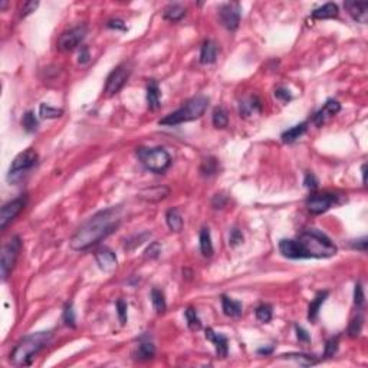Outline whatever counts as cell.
Here are the masks:
<instances>
[{
  "label": "cell",
  "instance_id": "47",
  "mask_svg": "<svg viewBox=\"0 0 368 368\" xmlns=\"http://www.w3.org/2000/svg\"><path fill=\"white\" fill-rule=\"evenodd\" d=\"M318 179H316L315 176L312 173H308L307 176H305V179H304V186L307 188H309V190H315V188H318Z\"/></svg>",
  "mask_w": 368,
  "mask_h": 368
},
{
  "label": "cell",
  "instance_id": "31",
  "mask_svg": "<svg viewBox=\"0 0 368 368\" xmlns=\"http://www.w3.org/2000/svg\"><path fill=\"white\" fill-rule=\"evenodd\" d=\"M151 302H153V307H154L157 314H164L165 308H167L164 293L161 292L160 289H157V288H154L151 291Z\"/></svg>",
  "mask_w": 368,
  "mask_h": 368
},
{
  "label": "cell",
  "instance_id": "6",
  "mask_svg": "<svg viewBox=\"0 0 368 368\" xmlns=\"http://www.w3.org/2000/svg\"><path fill=\"white\" fill-rule=\"evenodd\" d=\"M38 153L32 148H28V150L22 151L20 154H17L15 157V160L12 161V164L9 167L8 171V181L12 184L15 183H19L25 177V174L30 171L36 163H38Z\"/></svg>",
  "mask_w": 368,
  "mask_h": 368
},
{
  "label": "cell",
  "instance_id": "40",
  "mask_svg": "<svg viewBox=\"0 0 368 368\" xmlns=\"http://www.w3.org/2000/svg\"><path fill=\"white\" fill-rule=\"evenodd\" d=\"M161 250H163L161 245L158 242H153L150 246L144 250V257L145 259H157L160 253H161Z\"/></svg>",
  "mask_w": 368,
  "mask_h": 368
},
{
  "label": "cell",
  "instance_id": "43",
  "mask_svg": "<svg viewBox=\"0 0 368 368\" xmlns=\"http://www.w3.org/2000/svg\"><path fill=\"white\" fill-rule=\"evenodd\" d=\"M364 300H365V295H364V288L361 285L360 282L355 284V289H354V304L361 308L364 305Z\"/></svg>",
  "mask_w": 368,
  "mask_h": 368
},
{
  "label": "cell",
  "instance_id": "50",
  "mask_svg": "<svg viewBox=\"0 0 368 368\" xmlns=\"http://www.w3.org/2000/svg\"><path fill=\"white\" fill-rule=\"evenodd\" d=\"M91 59V55H90V49L86 48V46H82L81 48V52L78 55V63H81V65H85V63H88Z\"/></svg>",
  "mask_w": 368,
  "mask_h": 368
},
{
  "label": "cell",
  "instance_id": "17",
  "mask_svg": "<svg viewBox=\"0 0 368 368\" xmlns=\"http://www.w3.org/2000/svg\"><path fill=\"white\" fill-rule=\"evenodd\" d=\"M206 338L214 344L216 353H218L220 358H226L227 357V354H229V341H227V338L223 334H219V332H214L211 328H207L206 330Z\"/></svg>",
  "mask_w": 368,
  "mask_h": 368
},
{
  "label": "cell",
  "instance_id": "36",
  "mask_svg": "<svg viewBox=\"0 0 368 368\" xmlns=\"http://www.w3.org/2000/svg\"><path fill=\"white\" fill-rule=\"evenodd\" d=\"M255 314H256V319H257L259 322L268 323V322H271L272 315H273V311H272L271 305H268V304H263V305H261V307H257V308H256Z\"/></svg>",
  "mask_w": 368,
  "mask_h": 368
},
{
  "label": "cell",
  "instance_id": "4",
  "mask_svg": "<svg viewBox=\"0 0 368 368\" xmlns=\"http://www.w3.org/2000/svg\"><path fill=\"white\" fill-rule=\"evenodd\" d=\"M207 106H209V98L204 95H197V97L186 101V104H183V106L179 108L177 111L165 115L164 118L158 121V124L165 125V127H176L183 122L197 120L203 115Z\"/></svg>",
  "mask_w": 368,
  "mask_h": 368
},
{
  "label": "cell",
  "instance_id": "20",
  "mask_svg": "<svg viewBox=\"0 0 368 368\" xmlns=\"http://www.w3.org/2000/svg\"><path fill=\"white\" fill-rule=\"evenodd\" d=\"M165 222H167V226H168V229L171 232L179 233L183 230L184 222H183V216H181L179 209L173 207V209L167 210V213H165Z\"/></svg>",
  "mask_w": 368,
  "mask_h": 368
},
{
  "label": "cell",
  "instance_id": "41",
  "mask_svg": "<svg viewBox=\"0 0 368 368\" xmlns=\"http://www.w3.org/2000/svg\"><path fill=\"white\" fill-rule=\"evenodd\" d=\"M338 351V338L335 337V338H330L327 341V344H325V351H323V357H327V358H331V357H334L335 354Z\"/></svg>",
  "mask_w": 368,
  "mask_h": 368
},
{
  "label": "cell",
  "instance_id": "34",
  "mask_svg": "<svg viewBox=\"0 0 368 368\" xmlns=\"http://www.w3.org/2000/svg\"><path fill=\"white\" fill-rule=\"evenodd\" d=\"M184 316H186V319H187V325L190 330L199 331L202 328V321H200L199 314H197V311H196L194 308L188 307V308L184 311Z\"/></svg>",
  "mask_w": 368,
  "mask_h": 368
},
{
  "label": "cell",
  "instance_id": "13",
  "mask_svg": "<svg viewBox=\"0 0 368 368\" xmlns=\"http://www.w3.org/2000/svg\"><path fill=\"white\" fill-rule=\"evenodd\" d=\"M95 261H97L99 269L104 272H114L117 269V266H118L117 256H115V253L111 249L108 248L98 249L97 252H95Z\"/></svg>",
  "mask_w": 368,
  "mask_h": 368
},
{
  "label": "cell",
  "instance_id": "37",
  "mask_svg": "<svg viewBox=\"0 0 368 368\" xmlns=\"http://www.w3.org/2000/svg\"><path fill=\"white\" fill-rule=\"evenodd\" d=\"M362 325H364V318H362V315L358 314V315L355 316L353 321L350 322V327H348V335H350L351 338H357V337L361 334Z\"/></svg>",
  "mask_w": 368,
  "mask_h": 368
},
{
  "label": "cell",
  "instance_id": "42",
  "mask_svg": "<svg viewBox=\"0 0 368 368\" xmlns=\"http://www.w3.org/2000/svg\"><path fill=\"white\" fill-rule=\"evenodd\" d=\"M117 315H118V319H120L121 325H125L127 323L128 315H127V304L124 302L122 299L117 300Z\"/></svg>",
  "mask_w": 368,
  "mask_h": 368
},
{
  "label": "cell",
  "instance_id": "28",
  "mask_svg": "<svg viewBox=\"0 0 368 368\" xmlns=\"http://www.w3.org/2000/svg\"><path fill=\"white\" fill-rule=\"evenodd\" d=\"M200 252L206 257H210L213 255V243H211V234L209 227H203L200 230Z\"/></svg>",
  "mask_w": 368,
  "mask_h": 368
},
{
  "label": "cell",
  "instance_id": "51",
  "mask_svg": "<svg viewBox=\"0 0 368 368\" xmlns=\"http://www.w3.org/2000/svg\"><path fill=\"white\" fill-rule=\"evenodd\" d=\"M353 248L357 249V250H361V252H367V245H368V239L367 237H362V239H358V241H354Z\"/></svg>",
  "mask_w": 368,
  "mask_h": 368
},
{
  "label": "cell",
  "instance_id": "35",
  "mask_svg": "<svg viewBox=\"0 0 368 368\" xmlns=\"http://www.w3.org/2000/svg\"><path fill=\"white\" fill-rule=\"evenodd\" d=\"M39 121L36 118V115L32 113V111H28V113L23 115L22 118V127L25 128L26 133H35L38 129Z\"/></svg>",
  "mask_w": 368,
  "mask_h": 368
},
{
  "label": "cell",
  "instance_id": "48",
  "mask_svg": "<svg viewBox=\"0 0 368 368\" xmlns=\"http://www.w3.org/2000/svg\"><path fill=\"white\" fill-rule=\"evenodd\" d=\"M295 331H296V338L299 339L300 342H309L311 337H309V332L305 328H302L299 325H295Z\"/></svg>",
  "mask_w": 368,
  "mask_h": 368
},
{
  "label": "cell",
  "instance_id": "18",
  "mask_svg": "<svg viewBox=\"0 0 368 368\" xmlns=\"http://www.w3.org/2000/svg\"><path fill=\"white\" fill-rule=\"evenodd\" d=\"M218 52L219 48L213 40H210V39L204 40L203 45H202V49H200V62H202L203 65L214 63L216 59H218Z\"/></svg>",
  "mask_w": 368,
  "mask_h": 368
},
{
  "label": "cell",
  "instance_id": "3",
  "mask_svg": "<svg viewBox=\"0 0 368 368\" xmlns=\"http://www.w3.org/2000/svg\"><path fill=\"white\" fill-rule=\"evenodd\" d=\"M52 337V331H42V332H35L23 337L10 353L12 364L16 367L29 365L32 360L35 358V355L40 353L51 342Z\"/></svg>",
  "mask_w": 368,
  "mask_h": 368
},
{
  "label": "cell",
  "instance_id": "24",
  "mask_svg": "<svg viewBox=\"0 0 368 368\" xmlns=\"http://www.w3.org/2000/svg\"><path fill=\"white\" fill-rule=\"evenodd\" d=\"M339 13L338 6L335 3H327L323 5L321 8L315 9L312 12V17L314 19H318V20H323V19H334L337 17Z\"/></svg>",
  "mask_w": 368,
  "mask_h": 368
},
{
  "label": "cell",
  "instance_id": "26",
  "mask_svg": "<svg viewBox=\"0 0 368 368\" xmlns=\"http://www.w3.org/2000/svg\"><path fill=\"white\" fill-rule=\"evenodd\" d=\"M222 308H223L225 315H227V316L236 318V316L242 315V304L241 302L232 299V298H229V296H226V295H223V296H222Z\"/></svg>",
  "mask_w": 368,
  "mask_h": 368
},
{
  "label": "cell",
  "instance_id": "16",
  "mask_svg": "<svg viewBox=\"0 0 368 368\" xmlns=\"http://www.w3.org/2000/svg\"><path fill=\"white\" fill-rule=\"evenodd\" d=\"M344 8L355 22L367 23L368 20V3H360V2H345Z\"/></svg>",
  "mask_w": 368,
  "mask_h": 368
},
{
  "label": "cell",
  "instance_id": "39",
  "mask_svg": "<svg viewBox=\"0 0 368 368\" xmlns=\"http://www.w3.org/2000/svg\"><path fill=\"white\" fill-rule=\"evenodd\" d=\"M150 237V233H141V234H136V236H133V237H129L125 241V245H124V248L127 249V250H133L134 248L137 246H140L143 242H145V239H148Z\"/></svg>",
  "mask_w": 368,
  "mask_h": 368
},
{
  "label": "cell",
  "instance_id": "45",
  "mask_svg": "<svg viewBox=\"0 0 368 368\" xmlns=\"http://www.w3.org/2000/svg\"><path fill=\"white\" fill-rule=\"evenodd\" d=\"M275 98L279 99V101H282V102H289L291 99H292V94L289 92V90H286L284 86H279L275 90Z\"/></svg>",
  "mask_w": 368,
  "mask_h": 368
},
{
  "label": "cell",
  "instance_id": "53",
  "mask_svg": "<svg viewBox=\"0 0 368 368\" xmlns=\"http://www.w3.org/2000/svg\"><path fill=\"white\" fill-rule=\"evenodd\" d=\"M273 353V347H268V348H259L257 350V354L259 355H269V354Z\"/></svg>",
  "mask_w": 368,
  "mask_h": 368
},
{
  "label": "cell",
  "instance_id": "27",
  "mask_svg": "<svg viewBox=\"0 0 368 368\" xmlns=\"http://www.w3.org/2000/svg\"><path fill=\"white\" fill-rule=\"evenodd\" d=\"M186 15V9L181 6L180 3H171L164 9V16L165 20H170V22H179Z\"/></svg>",
  "mask_w": 368,
  "mask_h": 368
},
{
  "label": "cell",
  "instance_id": "33",
  "mask_svg": "<svg viewBox=\"0 0 368 368\" xmlns=\"http://www.w3.org/2000/svg\"><path fill=\"white\" fill-rule=\"evenodd\" d=\"M39 115L45 120H55L63 115V111L60 108H53L49 104H40L39 105Z\"/></svg>",
  "mask_w": 368,
  "mask_h": 368
},
{
  "label": "cell",
  "instance_id": "14",
  "mask_svg": "<svg viewBox=\"0 0 368 368\" xmlns=\"http://www.w3.org/2000/svg\"><path fill=\"white\" fill-rule=\"evenodd\" d=\"M168 194H170V188L167 186H153V187L143 188L138 193V199H141L147 203H158V202L164 200Z\"/></svg>",
  "mask_w": 368,
  "mask_h": 368
},
{
  "label": "cell",
  "instance_id": "21",
  "mask_svg": "<svg viewBox=\"0 0 368 368\" xmlns=\"http://www.w3.org/2000/svg\"><path fill=\"white\" fill-rule=\"evenodd\" d=\"M327 298H328V292H327V291L316 293L315 298H314V299H312V302L309 304V308H308L309 322H315L316 319H318V315H319V309H321V307L323 305V302L327 300Z\"/></svg>",
  "mask_w": 368,
  "mask_h": 368
},
{
  "label": "cell",
  "instance_id": "29",
  "mask_svg": "<svg viewBox=\"0 0 368 368\" xmlns=\"http://www.w3.org/2000/svg\"><path fill=\"white\" fill-rule=\"evenodd\" d=\"M156 354V347L153 342L150 341H144V342H140V345L137 348L136 351V358L141 361L145 360H151Z\"/></svg>",
  "mask_w": 368,
  "mask_h": 368
},
{
  "label": "cell",
  "instance_id": "23",
  "mask_svg": "<svg viewBox=\"0 0 368 368\" xmlns=\"http://www.w3.org/2000/svg\"><path fill=\"white\" fill-rule=\"evenodd\" d=\"M307 128H308V122H300L298 125H295V127L286 129L285 133H282L280 138H282V141L285 144H292L295 143L299 137H302L305 134Z\"/></svg>",
  "mask_w": 368,
  "mask_h": 368
},
{
  "label": "cell",
  "instance_id": "30",
  "mask_svg": "<svg viewBox=\"0 0 368 368\" xmlns=\"http://www.w3.org/2000/svg\"><path fill=\"white\" fill-rule=\"evenodd\" d=\"M219 171V161L214 157H209L204 160L200 165V174L203 177H211Z\"/></svg>",
  "mask_w": 368,
  "mask_h": 368
},
{
  "label": "cell",
  "instance_id": "46",
  "mask_svg": "<svg viewBox=\"0 0 368 368\" xmlns=\"http://www.w3.org/2000/svg\"><path fill=\"white\" fill-rule=\"evenodd\" d=\"M226 204H227V197H226L225 194L218 193V194L213 196V199H211V206H213L214 209H223Z\"/></svg>",
  "mask_w": 368,
  "mask_h": 368
},
{
  "label": "cell",
  "instance_id": "8",
  "mask_svg": "<svg viewBox=\"0 0 368 368\" xmlns=\"http://www.w3.org/2000/svg\"><path fill=\"white\" fill-rule=\"evenodd\" d=\"M133 72V65L131 62H122L106 78L105 86H104V94L105 97H114L120 92L124 85L129 79V75Z\"/></svg>",
  "mask_w": 368,
  "mask_h": 368
},
{
  "label": "cell",
  "instance_id": "1",
  "mask_svg": "<svg viewBox=\"0 0 368 368\" xmlns=\"http://www.w3.org/2000/svg\"><path fill=\"white\" fill-rule=\"evenodd\" d=\"M121 223V207L114 206L95 213L83 223L69 242L71 248L78 252L88 250L102 239L114 233Z\"/></svg>",
  "mask_w": 368,
  "mask_h": 368
},
{
  "label": "cell",
  "instance_id": "25",
  "mask_svg": "<svg viewBox=\"0 0 368 368\" xmlns=\"http://www.w3.org/2000/svg\"><path fill=\"white\" fill-rule=\"evenodd\" d=\"M241 115L243 117H249L252 114L261 113L262 111V102L257 97H249L248 99L241 102Z\"/></svg>",
  "mask_w": 368,
  "mask_h": 368
},
{
  "label": "cell",
  "instance_id": "11",
  "mask_svg": "<svg viewBox=\"0 0 368 368\" xmlns=\"http://www.w3.org/2000/svg\"><path fill=\"white\" fill-rule=\"evenodd\" d=\"M85 36H86L85 26H76V28L67 30L58 39V49L62 52H71L82 42Z\"/></svg>",
  "mask_w": 368,
  "mask_h": 368
},
{
  "label": "cell",
  "instance_id": "2",
  "mask_svg": "<svg viewBox=\"0 0 368 368\" xmlns=\"http://www.w3.org/2000/svg\"><path fill=\"white\" fill-rule=\"evenodd\" d=\"M299 259H325L337 255V246L325 233L316 229H308L302 232L296 239Z\"/></svg>",
  "mask_w": 368,
  "mask_h": 368
},
{
  "label": "cell",
  "instance_id": "19",
  "mask_svg": "<svg viewBox=\"0 0 368 368\" xmlns=\"http://www.w3.org/2000/svg\"><path fill=\"white\" fill-rule=\"evenodd\" d=\"M160 88H158V83L151 79L148 85H147V105L150 111H156L160 108Z\"/></svg>",
  "mask_w": 368,
  "mask_h": 368
},
{
  "label": "cell",
  "instance_id": "10",
  "mask_svg": "<svg viewBox=\"0 0 368 368\" xmlns=\"http://www.w3.org/2000/svg\"><path fill=\"white\" fill-rule=\"evenodd\" d=\"M26 203H28V197L19 196L2 207V211H0V229L2 230H5L9 223H12L20 214V211L25 209Z\"/></svg>",
  "mask_w": 368,
  "mask_h": 368
},
{
  "label": "cell",
  "instance_id": "12",
  "mask_svg": "<svg viewBox=\"0 0 368 368\" xmlns=\"http://www.w3.org/2000/svg\"><path fill=\"white\" fill-rule=\"evenodd\" d=\"M337 203V196L332 193H318L312 194L307 200V207L312 214H322L330 210L334 204Z\"/></svg>",
  "mask_w": 368,
  "mask_h": 368
},
{
  "label": "cell",
  "instance_id": "22",
  "mask_svg": "<svg viewBox=\"0 0 368 368\" xmlns=\"http://www.w3.org/2000/svg\"><path fill=\"white\" fill-rule=\"evenodd\" d=\"M280 358L284 360H291L298 362L299 365L304 367H311V365H315L319 362V360L316 358L315 355H309V354H302V353H289L280 355Z\"/></svg>",
  "mask_w": 368,
  "mask_h": 368
},
{
  "label": "cell",
  "instance_id": "32",
  "mask_svg": "<svg viewBox=\"0 0 368 368\" xmlns=\"http://www.w3.org/2000/svg\"><path fill=\"white\" fill-rule=\"evenodd\" d=\"M211 121H213V125L216 128H226L229 125V115H227V111H226L223 106H218V108L213 111Z\"/></svg>",
  "mask_w": 368,
  "mask_h": 368
},
{
  "label": "cell",
  "instance_id": "9",
  "mask_svg": "<svg viewBox=\"0 0 368 368\" xmlns=\"http://www.w3.org/2000/svg\"><path fill=\"white\" fill-rule=\"evenodd\" d=\"M242 16V9L239 3H225L219 8V19L226 29L236 30L239 28Z\"/></svg>",
  "mask_w": 368,
  "mask_h": 368
},
{
  "label": "cell",
  "instance_id": "38",
  "mask_svg": "<svg viewBox=\"0 0 368 368\" xmlns=\"http://www.w3.org/2000/svg\"><path fill=\"white\" fill-rule=\"evenodd\" d=\"M63 322L67 323L68 327H71V328H75L76 315L75 311H74V305L71 302L67 304L65 308H63Z\"/></svg>",
  "mask_w": 368,
  "mask_h": 368
},
{
  "label": "cell",
  "instance_id": "44",
  "mask_svg": "<svg viewBox=\"0 0 368 368\" xmlns=\"http://www.w3.org/2000/svg\"><path fill=\"white\" fill-rule=\"evenodd\" d=\"M242 242H243V233H242L237 227L232 229L230 233H229V245H230L232 248H236L237 245H241Z\"/></svg>",
  "mask_w": 368,
  "mask_h": 368
},
{
  "label": "cell",
  "instance_id": "5",
  "mask_svg": "<svg viewBox=\"0 0 368 368\" xmlns=\"http://www.w3.org/2000/svg\"><path fill=\"white\" fill-rule=\"evenodd\" d=\"M137 157L141 161V164L150 170L153 173H164L165 170L171 164V157L170 154L161 148V147H154V148H148V147H138L136 151Z\"/></svg>",
  "mask_w": 368,
  "mask_h": 368
},
{
  "label": "cell",
  "instance_id": "54",
  "mask_svg": "<svg viewBox=\"0 0 368 368\" xmlns=\"http://www.w3.org/2000/svg\"><path fill=\"white\" fill-rule=\"evenodd\" d=\"M361 173H362V183H364V186H365V183H367V164H362Z\"/></svg>",
  "mask_w": 368,
  "mask_h": 368
},
{
  "label": "cell",
  "instance_id": "15",
  "mask_svg": "<svg viewBox=\"0 0 368 368\" xmlns=\"http://www.w3.org/2000/svg\"><path fill=\"white\" fill-rule=\"evenodd\" d=\"M339 111H341V104H339L338 101H335V99H328V101L325 102V105H323L322 108L314 115L312 120L315 122V125L321 127L323 122L327 121V118L337 115Z\"/></svg>",
  "mask_w": 368,
  "mask_h": 368
},
{
  "label": "cell",
  "instance_id": "52",
  "mask_svg": "<svg viewBox=\"0 0 368 368\" xmlns=\"http://www.w3.org/2000/svg\"><path fill=\"white\" fill-rule=\"evenodd\" d=\"M106 26L110 28V29H120V30H127V26L124 25L122 20L120 19H113V20H110V22L106 23Z\"/></svg>",
  "mask_w": 368,
  "mask_h": 368
},
{
  "label": "cell",
  "instance_id": "7",
  "mask_svg": "<svg viewBox=\"0 0 368 368\" xmlns=\"http://www.w3.org/2000/svg\"><path fill=\"white\" fill-rule=\"evenodd\" d=\"M22 250V241L19 236H13L10 241L2 249V256H0V275L2 279L6 280L9 273L15 268V263L19 257V253Z\"/></svg>",
  "mask_w": 368,
  "mask_h": 368
},
{
  "label": "cell",
  "instance_id": "49",
  "mask_svg": "<svg viewBox=\"0 0 368 368\" xmlns=\"http://www.w3.org/2000/svg\"><path fill=\"white\" fill-rule=\"evenodd\" d=\"M38 6H39V2H26V3L23 5L22 13H20V16H22V17H25V16L30 15L32 12H35V10L38 9Z\"/></svg>",
  "mask_w": 368,
  "mask_h": 368
}]
</instances>
